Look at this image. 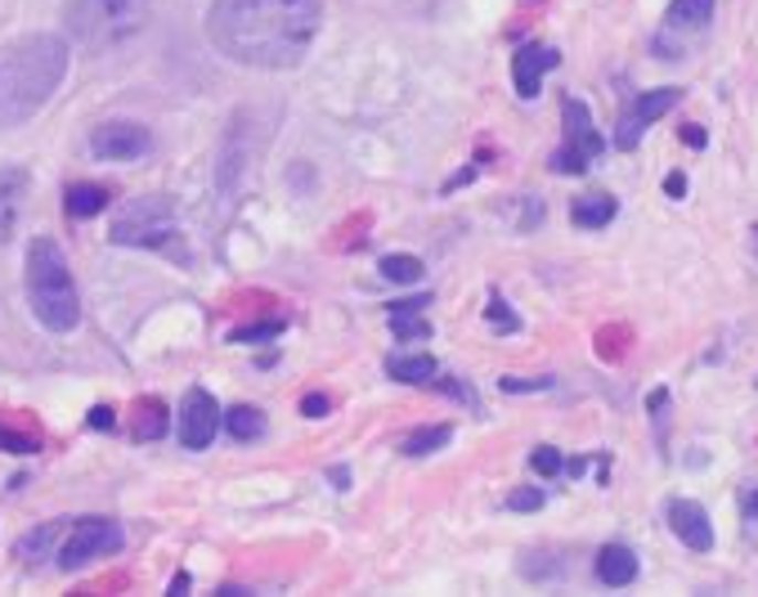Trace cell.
<instances>
[{"label": "cell", "mask_w": 758, "mask_h": 597, "mask_svg": "<svg viewBox=\"0 0 758 597\" xmlns=\"http://www.w3.org/2000/svg\"><path fill=\"white\" fill-rule=\"evenodd\" d=\"M323 28V0H212L206 41L229 63L288 73L310 54Z\"/></svg>", "instance_id": "6da1fadb"}, {"label": "cell", "mask_w": 758, "mask_h": 597, "mask_svg": "<svg viewBox=\"0 0 758 597\" xmlns=\"http://www.w3.org/2000/svg\"><path fill=\"white\" fill-rule=\"evenodd\" d=\"M67 77V41L54 32H28L0 45V126L36 117Z\"/></svg>", "instance_id": "7a4b0ae2"}, {"label": "cell", "mask_w": 758, "mask_h": 597, "mask_svg": "<svg viewBox=\"0 0 758 597\" xmlns=\"http://www.w3.org/2000/svg\"><path fill=\"white\" fill-rule=\"evenodd\" d=\"M28 306L50 333H73L82 323V297L54 238H32L28 247Z\"/></svg>", "instance_id": "3957f363"}, {"label": "cell", "mask_w": 758, "mask_h": 597, "mask_svg": "<svg viewBox=\"0 0 758 597\" xmlns=\"http://www.w3.org/2000/svg\"><path fill=\"white\" fill-rule=\"evenodd\" d=\"M153 0H63V28L90 50H108L145 32Z\"/></svg>", "instance_id": "277c9868"}, {"label": "cell", "mask_w": 758, "mask_h": 597, "mask_svg": "<svg viewBox=\"0 0 758 597\" xmlns=\"http://www.w3.org/2000/svg\"><path fill=\"white\" fill-rule=\"evenodd\" d=\"M108 238L117 247H171L175 238V212L167 198H130V203L117 212Z\"/></svg>", "instance_id": "5b68a950"}, {"label": "cell", "mask_w": 758, "mask_h": 597, "mask_svg": "<svg viewBox=\"0 0 758 597\" xmlns=\"http://www.w3.org/2000/svg\"><path fill=\"white\" fill-rule=\"evenodd\" d=\"M121 544H126V535H121V525L113 516H82V521H73V530H67V540L58 548V566L63 571H82L95 557L121 553Z\"/></svg>", "instance_id": "8992f818"}, {"label": "cell", "mask_w": 758, "mask_h": 597, "mask_svg": "<svg viewBox=\"0 0 758 597\" xmlns=\"http://www.w3.org/2000/svg\"><path fill=\"white\" fill-rule=\"evenodd\" d=\"M562 121H566V145L553 153L557 175H584L588 162L606 149V140L592 130V113L584 99H562Z\"/></svg>", "instance_id": "52a82bcc"}, {"label": "cell", "mask_w": 758, "mask_h": 597, "mask_svg": "<svg viewBox=\"0 0 758 597\" xmlns=\"http://www.w3.org/2000/svg\"><path fill=\"white\" fill-rule=\"evenodd\" d=\"M677 99H682V90L677 86H660V90H642L629 108H624V117H619V126H615V149H624V153H633L638 145H642V136H647V126H655L669 108H677Z\"/></svg>", "instance_id": "ba28073f"}, {"label": "cell", "mask_w": 758, "mask_h": 597, "mask_svg": "<svg viewBox=\"0 0 758 597\" xmlns=\"http://www.w3.org/2000/svg\"><path fill=\"white\" fill-rule=\"evenodd\" d=\"M153 149V136H149V126L140 121H104L95 126V136H90V153L99 162H135V158H145Z\"/></svg>", "instance_id": "9c48e42d"}, {"label": "cell", "mask_w": 758, "mask_h": 597, "mask_svg": "<svg viewBox=\"0 0 758 597\" xmlns=\"http://www.w3.org/2000/svg\"><path fill=\"white\" fill-rule=\"evenodd\" d=\"M221 431V405L206 395L202 386L184 391V405H180V445L184 449H206Z\"/></svg>", "instance_id": "30bf717a"}, {"label": "cell", "mask_w": 758, "mask_h": 597, "mask_svg": "<svg viewBox=\"0 0 758 597\" xmlns=\"http://www.w3.org/2000/svg\"><path fill=\"white\" fill-rule=\"evenodd\" d=\"M669 530L692 548V553H709L714 548V525H709V512L696 503V499H673L669 503Z\"/></svg>", "instance_id": "8fae6325"}, {"label": "cell", "mask_w": 758, "mask_h": 597, "mask_svg": "<svg viewBox=\"0 0 758 597\" xmlns=\"http://www.w3.org/2000/svg\"><path fill=\"white\" fill-rule=\"evenodd\" d=\"M557 68V50H543V45H525L512 54V86L521 99H534L543 86V73Z\"/></svg>", "instance_id": "7c38bea8"}, {"label": "cell", "mask_w": 758, "mask_h": 597, "mask_svg": "<svg viewBox=\"0 0 758 597\" xmlns=\"http://www.w3.org/2000/svg\"><path fill=\"white\" fill-rule=\"evenodd\" d=\"M28 171L23 167H0V247L10 243L19 212H23V198H28Z\"/></svg>", "instance_id": "4fadbf2b"}, {"label": "cell", "mask_w": 758, "mask_h": 597, "mask_svg": "<svg viewBox=\"0 0 758 597\" xmlns=\"http://www.w3.org/2000/svg\"><path fill=\"white\" fill-rule=\"evenodd\" d=\"M597 579H601L606 588H624V584H633V579H638V553L624 548V544H606V548L597 553Z\"/></svg>", "instance_id": "5bb4252c"}, {"label": "cell", "mask_w": 758, "mask_h": 597, "mask_svg": "<svg viewBox=\"0 0 758 597\" xmlns=\"http://www.w3.org/2000/svg\"><path fill=\"white\" fill-rule=\"evenodd\" d=\"M615 212H619V203H615L610 193H584V198H575L570 221H575L579 230H601V225L615 221Z\"/></svg>", "instance_id": "9a60e30c"}, {"label": "cell", "mask_w": 758, "mask_h": 597, "mask_svg": "<svg viewBox=\"0 0 758 597\" xmlns=\"http://www.w3.org/2000/svg\"><path fill=\"white\" fill-rule=\"evenodd\" d=\"M709 19H714V0H673L664 14L669 32H701L709 28Z\"/></svg>", "instance_id": "2e32d148"}, {"label": "cell", "mask_w": 758, "mask_h": 597, "mask_svg": "<svg viewBox=\"0 0 758 597\" xmlns=\"http://www.w3.org/2000/svg\"><path fill=\"white\" fill-rule=\"evenodd\" d=\"M386 373L395 377V382H408V386H427V382H436V360L431 355H391L386 360Z\"/></svg>", "instance_id": "e0dca14e"}, {"label": "cell", "mask_w": 758, "mask_h": 597, "mask_svg": "<svg viewBox=\"0 0 758 597\" xmlns=\"http://www.w3.org/2000/svg\"><path fill=\"white\" fill-rule=\"evenodd\" d=\"M449 440H453V427H449V423H436V427H418V431H408V436L399 440V449H404L408 458H427V454L445 449Z\"/></svg>", "instance_id": "ac0fdd59"}, {"label": "cell", "mask_w": 758, "mask_h": 597, "mask_svg": "<svg viewBox=\"0 0 758 597\" xmlns=\"http://www.w3.org/2000/svg\"><path fill=\"white\" fill-rule=\"evenodd\" d=\"M104 207H108V189L104 184H73V189H67V216L90 221Z\"/></svg>", "instance_id": "d6986e66"}, {"label": "cell", "mask_w": 758, "mask_h": 597, "mask_svg": "<svg viewBox=\"0 0 758 597\" xmlns=\"http://www.w3.org/2000/svg\"><path fill=\"white\" fill-rule=\"evenodd\" d=\"M225 431L234 436V440H260L265 436V414L260 409H252V405H234V409H225Z\"/></svg>", "instance_id": "ffe728a7"}, {"label": "cell", "mask_w": 758, "mask_h": 597, "mask_svg": "<svg viewBox=\"0 0 758 597\" xmlns=\"http://www.w3.org/2000/svg\"><path fill=\"white\" fill-rule=\"evenodd\" d=\"M135 440H162L167 436V405L162 401H140V414L130 423Z\"/></svg>", "instance_id": "44dd1931"}, {"label": "cell", "mask_w": 758, "mask_h": 597, "mask_svg": "<svg viewBox=\"0 0 758 597\" xmlns=\"http://www.w3.org/2000/svg\"><path fill=\"white\" fill-rule=\"evenodd\" d=\"M382 279L386 284H418L423 279V260L418 256H404V252H395V256H382Z\"/></svg>", "instance_id": "7402d4cb"}, {"label": "cell", "mask_w": 758, "mask_h": 597, "mask_svg": "<svg viewBox=\"0 0 758 597\" xmlns=\"http://www.w3.org/2000/svg\"><path fill=\"white\" fill-rule=\"evenodd\" d=\"M58 521H45V525H36L32 535H23L19 540V557H28V562H41V557H50V548H54V540H58Z\"/></svg>", "instance_id": "603a6c76"}, {"label": "cell", "mask_w": 758, "mask_h": 597, "mask_svg": "<svg viewBox=\"0 0 758 597\" xmlns=\"http://www.w3.org/2000/svg\"><path fill=\"white\" fill-rule=\"evenodd\" d=\"M284 319H269V323H247V328H234L229 333V342H238V347H252V342H269V338H279L284 333Z\"/></svg>", "instance_id": "cb8c5ba5"}, {"label": "cell", "mask_w": 758, "mask_h": 597, "mask_svg": "<svg viewBox=\"0 0 758 597\" xmlns=\"http://www.w3.org/2000/svg\"><path fill=\"white\" fill-rule=\"evenodd\" d=\"M530 468L538 472V477H557L566 462H562V449H553V445H538L534 454H530Z\"/></svg>", "instance_id": "d4e9b609"}, {"label": "cell", "mask_w": 758, "mask_h": 597, "mask_svg": "<svg viewBox=\"0 0 758 597\" xmlns=\"http://www.w3.org/2000/svg\"><path fill=\"white\" fill-rule=\"evenodd\" d=\"M391 328H395V338H431V323L413 319V310H395L391 315Z\"/></svg>", "instance_id": "484cf974"}, {"label": "cell", "mask_w": 758, "mask_h": 597, "mask_svg": "<svg viewBox=\"0 0 758 597\" xmlns=\"http://www.w3.org/2000/svg\"><path fill=\"white\" fill-rule=\"evenodd\" d=\"M0 449H6V454H36L41 445H36V436H28V431L0 427Z\"/></svg>", "instance_id": "4316f807"}, {"label": "cell", "mask_w": 758, "mask_h": 597, "mask_svg": "<svg viewBox=\"0 0 758 597\" xmlns=\"http://www.w3.org/2000/svg\"><path fill=\"white\" fill-rule=\"evenodd\" d=\"M508 508H512V512H538V508H543V490H538V486L512 490V494H508Z\"/></svg>", "instance_id": "83f0119b"}, {"label": "cell", "mask_w": 758, "mask_h": 597, "mask_svg": "<svg viewBox=\"0 0 758 597\" xmlns=\"http://www.w3.org/2000/svg\"><path fill=\"white\" fill-rule=\"evenodd\" d=\"M499 386L508 395H521V391H547V386H553V377H503Z\"/></svg>", "instance_id": "f1b7e54d"}, {"label": "cell", "mask_w": 758, "mask_h": 597, "mask_svg": "<svg viewBox=\"0 0 758 597\" xmlns=\"http://www.w3.org/2000/svg\"><path fill=\"white\" fill-rule=\"evenodd\" d=\"M485 315H490V323H494V328H503V333H512V328H516V315H512V310H508L499 297L490 301V310H485Z\"/></svg>", "instance_id": "f546056e"}, {"label": "cell", "mask_w": 758, "mask_h": 597, "mask_svg": "<svg viewBox=\"0 0 758 597\" xmlns=\"http://www.w3.org/2000/svg\"><path fill=\"white\" fill-rule=\"evenodd\" d=\"M301 414H306V418H323V414H328V395H323V391H310L306 401H301Z\"/></svg>", "instance_id": "4dcf8cb0"}, {"label": "cell", "mask_w": 758, "mask_h": 597, "mask_svg": "<svg viewBox=\"0 0 758 597\" xmlns=\"http://www.w3.org/2000/svg\"><path fill=\"white\" fill-rule=\"evenodd\" d=\"M436 386H445L449 395H458V401H467V405H476V391H467V386H462V382H453V377H440Z\"/></svg>", "instance_id": "1f68e13d"}, {"label": "cell", "mask_w": 758, "mask_h": 597, "mask_svg": "<svg viewBox=\"0 0 758 597\" xmlns=\"http://www.w3.org/2000/svg\"><path fill=\"white\" fill-rule=\"evenodd\" d=\"M86 423H90V427H99V431H108V427H113V409H108V405H95Z\"/></svg>", "instance_id": "d6a6232c"}, {"label": "cell", "mask_w": 758, "mask_h": 597, "mask_svg": "<svg viewBox=\"0 0 758 597\" xmlns=\"http://www.w3.org/2000/svg\"><path fill=\"white\" fill-rule=\"evenodd\" d=\"M664 193H669V198H682V193H686V175H682V171H673V175L664 180Z\"/></svg>", "instance_id": "836d02e7"}, {"label": "cell", "mask_w": 758, "mask_h": 597, "mask_svg": "<svg viewBox=\"0 0 758 597\" xmlns=\"http://www.w3.org/2000/svg\"><path fill=\"white\" fill-rule=\"evenodd\" d=\"M682 140L692 145V149H705V130H701V126H686V130H682Z\"/></svg>", "instance_id": "e575fe53"}, {"label": "cell", "mask_w": 758, "mask_h": 597, "mask_svg": "<svg viewBox=\"0 0 758 597\" xmlns=\"http://www.w3.org/2000/svg\"><path fill=\"white\" fill-rule=\"evenodd\" d=\"M328 481H332L337 490H351V472H346V468H332V472H328Z\"/></svg>", "instance_id": "d590c367"}, {"label": "cell", "mask_w": 758, "mask_h": 597, "mask_svg": "<svg viewBox=\"0 0 758 597\" xmlns=\"http://www.w3.org/2000/svg\"><path fill=\"white\" fill-rule=\"evenodd\" d=\"M745 516H749V521H758V490L745 499Z\"/></svg>", "instance_id": "8d00e7d4"}, {"label": "cell", "mask_w": 758, "mask_h": 597, "mask_svg": "<svg viewBox=\"0 0 758 597\" xmlns=\"http://www.w3.org/2000/svg\"><path fill=\"white\" fill-rule=\"evenodd\" d=\"M184 588H189V575H184V571H180V575H175V579H171V593H175V597H180V593H184Z\"/></svg>", "instance_id": "74e56055"}]
</instances>
